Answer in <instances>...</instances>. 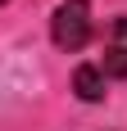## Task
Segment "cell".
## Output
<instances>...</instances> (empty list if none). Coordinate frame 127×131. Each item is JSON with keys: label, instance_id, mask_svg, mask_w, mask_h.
<instances>
[{"label": "cell", "instance_id": "obj_3", "mask_svg": "<svg viewBox=\"0 0 127 131\" xmlns=\"http://www.w3.org/2000/svg\"><path fill=\"white\" fill-rule=\"evenodd\" d=\"M104 86H109V77H104L100 63H82L73 72V91H77V100H86V104H100L104 95H109Z\"/></svg>", "mask_w": 127, "mask_h": 131}, {"label": "cell", "instance_id": "obj_4", "mask_svg": "<svg viewBox=\"0 0 127 131\" xmlns=\"http://www.w3.org/2000/svg\"><path fill=\"white\" fill-rule=\"evenodd\" d=\"M0 5H5V0H0Z\"/></svg>", "mask_w": 127, "mask_h": 131}, {"label": "cell", "instance_id": "obj_2", "mask_svg": "<svg viewBox=\"0 0 127 131\" xmlns=\"http://www.w3.org/2000/svg\"><path fill=\"white\" fill-rule=\"evenodd\" d=\"M104 77H127V14H118V18H109V27H104Z\"/></svg>", "mask_w": 127, "mask_h": 131}, {"label": "cell", "instance_id": "obj_1", "mask_svg": "<svg viewBox=\"0 0 127 131\" xmlns=\"http://www.w3.org/2000/svg\"><path fill=\"white\" fill-rule=\"evenodd\" d=\"M95 36V18H91V0H59V9L50 18V41L63 54L86 50Z\"/></svg>", "mask_w": 127, "mask_h": 131}]
</instances>
